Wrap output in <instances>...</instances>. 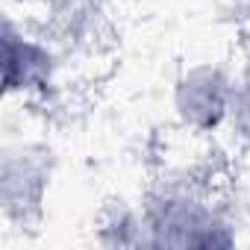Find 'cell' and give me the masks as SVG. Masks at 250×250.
<instances>
[{"label": "cell", "instance_id": "obj_1", "mask_svg": "<svg viewBox=\"0 0 250 250\" xmlns=\"http://www.w3.org/2000/svg\"><path fill=\"white\" fill-rule=\"evenodd\" d=\"M139 247H232L238 218L232 203L203 177L171 171L136 200Z\"/></svg>", "mask_w": 250, "mask_h": 250}, {"label": "cell", "instance_id": "obj_2", "mask_svg": "<svg viewBox=\"0 0 250 250\" xmlns=\"http://www.w3.org/2000/svg\"><path fill=\"white\" fill-rule=\"evenodd\" d=\"M3 85L9 106L27 109L47 106L68 85V59L59 42L15 12L3 18Z\"/></svg>", "mask_w": 250, "mask_h": 250}, {"label": "cell", "instance_id": "obj_3", "mask_svg": "<svg viewBox=\"0 0 250 250\" xmlns=\"http://www.w3.org/2000/svg\"><path fill=\"white\" fill-rule=\"evenodd\" d=\"M235 85H238V74L221 62L188 65L177 77L174 91H171L177 124L194 139L227 133Z\"/></svg>", "mask_w": 250, "mask_h": 250}, {"label": "cell", "instance_id": "obj_4", "mask_svg": "<svg viewBox=\"0 0 250 250\" xmlns=\"http://www.w3.org/2000/svg\"><path fill=\"white\" fill-rule=\"evenodd\" d=\"M50 183L47 150L33 139H6L3 168H0V203H3V224L12 229L15 221H24L39 209L44 188Z\"/></svg>", "mask_w": 250, "mask_h": 250}]
</instances>
